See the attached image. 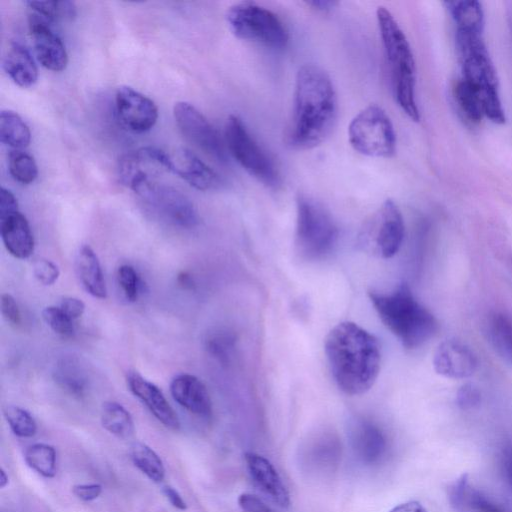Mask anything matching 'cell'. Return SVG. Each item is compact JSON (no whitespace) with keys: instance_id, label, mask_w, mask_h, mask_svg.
<instances>
[{"instance_id":"cell-1","label":"cell","mask_w":512,"mask_h":512,"mask_svg":"<svg viewBox=\"0 0 512 512\" xmlns=\"http://www.w3.org/2000/svg\"><path fill=\"white\" fill-rule=\"evenodd\" d=\"M337 109V95L329 75L317 65L300 67L295 79L290 146L306 150L321 144L334 127Z\"/></svg>"},{"instance_id":"cell-2","label":"cell","mask_w":512,"mask_h":512,"mask_svg":"<svg viewBox=\"0 0 512 512\" xmlns=\"http://www.w3.org/2000/svg\"><path fill=\"white\" fill-rule=\"evenodd\" d=\"M325 354L332 376L347 395H361L375 383L381 363L379 342L353 322L337 324L325 339Z\"/></svg>"},{"instance_id":"cell-3","label":"cell","mask_w":512,"mask_h":512,"mask_svg":"<svg viewBox=\"0 0 512 512\" xmlns=\"http://www.w3.org/2000/svg\"><path fill=\"white\" fill-rule=\"evenodd\" d=\"M368 296L381 321L405 348H418L436 333V318L415 298L406 283L391 293L369 291Z\"/></svg>"},{"instance_id":"cell-4","label":"cell","mask_w":512,"mask_h":512,"mask_svg":"<svg viewBox=\"0 0 512 512\" xmlns=\"http://www.w3.org/2000/svg\"><path fill=\"white\" fill-rule=\"evenodd\" d=\"M376 19L395 101L411 120L419 121L415 95L416 65L409 41L387 8L378 7Z\"/></svg>"},{"instance_id":"cell-5","label":"cell","mask_w":512,"mask_h":512,"mask_svg":"<svg viewBox=\"0 0 512 512\" xmlns=\"http://www.w3.org/2000/svg\"><path fill=\"white\" fill-rule=\"evenodd\" d=\"M456 48L462 79L476 92L484 117L495 124L506 117L499 95L497 74L483 39V33L456 29Z\"/></svg>"},{"instance_id":"cell-6","label":"cell","mask_w":512,"mask_h":512,"mask_svg":"<svg viewBox=\"0 0 512 512\" xmlns=\"http://www.w3.org/2000/svg\"><path fill=\"white\" fill-rule=\"evenodd\" d=\"M296 211L297 253L306 260H318L328 255L338 239V227L330 212L306 195L297 197Z\"/></svg>"},{"instance_id":"cell-7","label":"cell","mask_w":512,"mask_h":512,"mask_svg":"<svg viewBox=\"0 0 512 512\" xmlns=\"http://www.w3.org/2000/svg\"><path fill=\"white\" fill-rule=\"evenodd\" d=\"M226 19L232 33L240 39L274 50H282L288 44L289 34L283 22L274 12L258 3H236L228 9Z\"/></svg>"},{"instance_id":"cell-8","label":"cell","mask_w":512,"mask_h":512,"mask_svg":"<svg viewBox=\"0 0 512 512\" xmlns=\"http://www.w3.org/2000/svg\"><path fill=\"white\" fill-rule=\"evenodd\" d=\"M348 139L358 153L389 158L396 151V134L387 113L378 105H369L351 120Z\"/></svg>"},{"instance_id":"cell-9","label":"cell","mask_w":512,"mask_h":512,"mask_svg":"<svg viewBox=\"0 0 512 512\" xmlns=\"http://www.w3.org/2000/svg\"><path fill=\"white\" fill-rule=\"evenodd\" d=\"M224 135L230 154L245 171L268 187L279 185L280 176L273 161L238 116L227 118Z\"/></svg>"},{"instance_id":"cell-10","label":"cell","mask_w":512,"mask_h":512,"mask_svg":"<svg viewBox=\"0 0 512 512\" xmlns=\"http://www.w3.org/2000/svg\"><path fill=\"white\" fill-rule=\"evenodd\" d=\"M134 192L153 214L173 226L191 229L199 223L194 204L174 187L148 180Z\"/></svg>"},{"instance_id":"cell-11","label":"cell","mask_w":512,"mask_h":512,"mask_svg":"<svg viewBox=\"0 0 512 512\" xmlns=\"http://www.w3.org/2000/svg\"><path fill=\"white\" fill-rule=\"evenodd\" d=\"M404 232L400 209L393 200L387 199L365 224L360 237L364 244L372 246L375 253L388 259L400 249Z\"/></svg>"},{"instance_id":"cell-12","label":"cell","mask_w":512,"mask_h":512,"mask_svg":"<svg viewBox=\"0 0 512 512\" xmlns=\"http://www.w3.org/2000/svg\"><path fill=\"white\" fill-rule=\"evenodd\" d=\"M173 116L183 136L219 162L227 161L224 142L209 120L192 104L179 101L174 104Z\"/></svg>"},{"instance_id":"cell-13","label":"cell","mask_w":512,"mask_h":512,"mask_svg":"<svg viewBox=\"0 0 512 512\" xmlns=\"http://www.w3.org/2000/svg\"><path fill=\"white\" fill-rule=\"evenodd\" d=\"M170 154L156 147H142L123 155L118 163L120 181L133 192L156 174L171 172Z\"/></svg>"},{"instance_id":"cell-14","label":"cell","mask_w":512,"mask_h":512,"mask_svg":"<svg viewBox=\"0 0 512 512\" xmlns=\"http://www.w3.org/2000/svg\"><path fill=\"white\" fill-rule=\"evenodd\" d=\"M115 106L121 124L134 133H145L157 122L158 108L154 101L132 87L117 89Z\"/></svg>"},{"instance_id":"cell-15","label":"cell","mask_w":512,"mask_h":512,"mask_svg":"<svg viewBox=\"0 0 512 512\" xmlns=\"http://www.w3.org/2000/svg\"><path fill=\"white\" fill-rule=\"evenodd\" d=\"M51 22L41 15L30 12L29 31L40 64L48 70L59 72L68 64V54L60 37L51 29Z\"/></svg>"},{"instance_id":"cell-16","label":"cell","mask_w":512,"mask_h":512,"mask_svg":"<svg viewBox=\"0 0 512 512\" xmlns=\"http://www.w3.org/2000/svg\"><path fill=\"white\" fill-rule=\"evenodd\" d=\"M478 361L473 351L460 341L447 339L438 345L433 366L437 374L450 379H465L474 374Z\"/></svg>"},{"instance_id":"cell-17","label":"cell","mask_w":512,"mask_h":512,"mask_svg":"<svg viewBox=\"0 0 512 512\" xmlns=\"http://www.w3.org/2000/svg\"><path fill=\"white\" fill-rule=\"evenodd\" d=\"M126 380L132 394L144 403L159 422L170 430L177 431L180 428L176 412L155 384L135 371H130Z\"/></svg>"},{"instance_id":"cell-18","label":"cell","mask_w":512,"mask_h":512,"mask_svg":"<svg viewBox=\"0 0 512 512\" xmlns=\"http://www.w3.org/2000/svg\"><path fill=\"white\" fill-rule=\"evenodd\" d=\"M171 172L177 174L197 190L209 191L222 186L221 177L189 149H178L170 154Z\"/></svg>"},{"instance_id":"cell-19","label":"cell","mask_w":512,"mask_h":512,"mask_svg":"<svg viewBox=\"0 0 512 512\" xmlns=\"http://www.w3.org/2000/svg\"><path fill=\"white\" fill-rule=\"evenodd\" d=\"M244 457L247 470L256 486L278 506L288 507L289 493L271 462L254 452H247Z\"/></svg>"},{"instance_id":"cell-20","label":"cell","mask_w":512,"mask_h":512,"mask_svg":"<svg viewBox=\"0 0 512 512\" xmlns=\"http://www.w3.org/2000/svg\"><path fill=\"white\" fill-rule=\"evenodd\" d=\"M173 399L187 411L201 417L212 413V402L206 386L191 374L177 375L170 384Z\"/></svg>"},{"instance_id":"cell-21","label":"cell","mask_w":512,"mask_h":512,"mask_svg":"<svg viewBox=\"0 0 512 512\" xmlns=\"http://www.w3.org/2000/svg\"><path fill=\"white\" fill-rule=\"evenodd\" d=\"M0 232L6 250L15 258H29L34 238L28 220L21 212L0 219Z\"/></svg>"},{"instance_id":"cell-22","label":"cell","mask_w":512,"mask_h":512,"mask_svg":"<svg viewBox=\"0 0 512 512\" xmlns=\"http://www.w3.org/2000/svg\"><path fill=\"white\" fill-rule=\"evenodd\" d=\"M351 444L357 458L365 464H374L384 455L386 438L375 424L359 420L351 429Z\"/></svg>"},{"instance_id":"cell-23","label":"cell","mask_w":512,"mask_h":512,"mask_svg":"<svg viewBox=\"0 0 512 512\" xmlns=\"http://www.w3.org/2000/svg\"><path fill=\"white\" fill-rule=\"evenodd\" d=\"M448 500L458 512H504L497 503L471 485L467 474L461 475L449 486Z\"/></svg>"},{"instance_id":"cell-24","label":"cell","mask_w":512,"mask_h":512,"mask_svg":"<svg viewBox=\"0 0 512 512\" xmlns=\"http://www.w3.org/2000/svg\"><path fill=\"white\" fill-rule=\"evenodd\" d=\"M3 68L9 78L19 87L29 88L38 79V69L30 51L18 42H13L3 58Z\"/></svg>"},{"instance_id":"cell-25","label":"cell","mask_w":512,"mask_h":512,"mask_svg":"<svg viewBox=\"0 0 512 512\" xmlns=\"http://www.w3.org/2000/svg\"><path fill=\"white\" fill-rule=\"evenodd\" d=\"M56 384L74 397H83L89 386L87 370L81 360L72 355L60 358L54 366Z\"/></svg>"},{"instance_id":"cell-26","label":"cell","mask_w":512,"mask_h":512,"mask_svg":"<svg viewBox=\"0 0 512 512\" xmlns=\"http://www.w3.org/2000/svg\"><path fill=\"white\" fill-rule=\"evenodd\" d=\"M75 267L85 290L93 297L106 298L107 288L101 265L96 253L89 245H83L79 249Z\"/></svg>"},{"instance_id":"cell-27","label":"cell","mask_w":512,"mask_h":512,"mask_svg":"<svg viewBox=\"0 0 512 512\" xmlns=\"http://www.w3.org/2000/svg\"><path fill=\"white\" fill-rule=\"evenodd\" d=\"M453 18L456 29L483 33L484 11L482 5L474 0H455L444 2Z\"/></svg>"},{"instance_id":"cell-28","label":"cell","mask_w":512,"mask_h":512,"mask_svg":"<svg viewBox=\"0 0 512 512\" xmlns=\"http://www.w3.org/2000/svg\"><path fill=\"white\" fill-rule=\"evenodd\" d=\"M0 140L4 145L17 150L30 144V129L15 111L7 109L0 112Z\"/></svg>"},{"instance_id":"cell-29","label":"cell","mask_w":512,"mask_h":512,"mask_svg":"<svg viewBox=\"0 0 512 512\" xmlns=\"http://www.w3.org/2000/svg\"><path fill=\"white\" fill-rule=\"evenodd\" d=\"M100 419L103 428L120 439H129L134 435L135 426L131 414L117 402H104Z\"/></svg>"},{"instance_id":"cell-30","label":"cell","mask_w":512,"mask_h":512,"mask_svg":"<svg viewBox=\"0 0 512 512\" xmlns=\"http://www.w3.org/2000/svg\"><path fill=\"white\" fill-rule=\"evenodd\" d=\"M486 332L496 353L512 366V319L496 313L489 318Z\"/></svg>"},{"instance_id":"cell-31","label":"cell","mask_w":512,"mask_h":512,"mask_svg":"<svg viewBox=\"0 0 512 512\" xmlns=\"http://www.w3.org/2000/svg\"><path fill=\"white\" fill-rule=\"evenodd\" d=\"M130 457L135 465L148 479L160 483L165 478V468L161 458L148 445L134 442L130 447Z\"/></svg>"},{"instance_id":"cell-32","label":"cell","mask_w":512,"mask_h":512,"mask_svg":"<svg viewBox=\"0 0 512 512\" xmlns=\"http://www.w3.org/2000/svg\"><path fill=\"white\" fill-rule=\"evenodd\" d=\"M26 464L45 478H52L56 474L55 448L45 443L30 445L24 453Z\"/></svg>"},{"instance_id":"cell-33","label":"cell","mask_w":512,"mask_h":512,"mask_svg":"<svg viewBox=\"0 0 512 512\" xmlns=\"http://www.w3.org/2000/svg\"><path fill=\"white\" fill-rule=\"evenodd\" d=\"M25 4L32 12H35L49 22L53 23L58 20H73L77 15L75 3L68 0L63 1H36L29 0Z\"/></svg>"},{"instance_id":"cell-34","label":"cell","mask_w":512,"mask_h":512,"mask_svg":"<svg viewBox=\"0 0 512 512\" xmlns=\"http://www.w3.org/2000/svg\"><path fill=\"white\" fill-rule=\"evenodd\" d=\"M8 168L14 180L21 184H30L38 176L35 159L23 150L12 149L8 156Z\"/></svg>"},{"instance_id":"cell-35","label":"cell","mask_w":512,"mask_h":512,"mask_svg":"<svg viewBox=\"0 0 512 512\" xmlns=\"http://www.w3.org/2000/svg\"><path fill=\"white\" fill-rule=\"evenodd\" d=\"M455 99L466 118L474 123L484 117L480 100L473 88L462 78L456 83Z\"/></svg>"},{"instance_id":"cell-36","label":"cell","mask_w":512,"mask_h":512,"mask_svg":"<svg viewBox=\"0 0 512 512\" xmlns=\"http://www.w3.org/2000/svg\"><path fill=\"white\" fill-rule=\"evenodd\" d=\"M3 414L10 429L16 436L29 438L36 434V421L24 408L8 405L4 408Z\"/></svg>"},{"instance_id":"cell-37","label":"cell","mask_w":512,"mask_h":512,"mask_svg":"<svg viewBox=\"0 0 512 512\" xmlns=\"http://www.w3.org/2000/svg\"><path fill=\"white\" fill-rule=\"evenodd\" d=\"M44 322L58 335L71 337L74 334V320L58 306H48L42 311Z\"/></svg>"},{"instance_id":"cell-38","label":"cell","mask_w":512,"mask_h":512,"mask_svg":"<svg viewBox=\"0 0 512 512\" xmlns=\"http://www.w3.org/2000/svg\"><path fill=\"white\" fill-rule=\"evenodd\" d=\"M117 282L128 301L135 302L138 299L141 282L134 267L121 265L117 270Z\"/></svg>"},{"instance_id":"cell-39","label":"cell","mask_w":512,"mask_h":512,"mask_svg":"<svg viewBox=\"0 0 512 512\" xmlns=\"http://www.w3.org/2000/svg\"><path fill=\"white\" fill-rule=\"evenodd\" d=\"M206 350L210 355L221 362L228 359L230 349L232 348V338L229 334L222 331L210 334L205 340Z\"/></svg>"},{"instance_id":"cell-40","label":"cell","mask_w":512,"mask_h":512,"mask_svg":"<svg viewBox=\"0 0 512 512\" xmlns=\"http://www.w3.org/2000/svg\"><path fill=\"white\" fill-rule=\"evenodd\" d=\"M33 273L38 282L45 286L53 285L60 276L58 266L45 258H39L34 262Z\"/></svg>"},{"instance_id":"cell-41","label":"cell","mask_w":512,"mask_h":512,"mask_svg":"<svg viewBox=\"0 0 512 512\" xmlns=\"http://www.w3.org/2000/svg\"><path fill=\"white\" fill-rule=\"evenodd\" d=\"M480 400L479 390L471 383L462 385L457 391L456 403L461 409H472L480 403Z\"/></svg>"},{"instance_id":"cell-42","label":"cell","mask_w":512,"mask_h":512,"mask_svg":"<svg viewBox=\"0 0 512 512\" xmlns=\"http://www.w3.org/2000/svg\"><path fill=\"white\" fill-rule=\"evenodd\" d=\"M1 312L3 317L7 322L14 326H18L21 324V312L19 306L10 294H2L1 295Z\"/></svg>"},{"instance_id":"cell-43","label":"cell","mask_w":512,"mask_h":512,"mask_svg":"<svg viewBox=\"0 0 512 512\" xmlns=\"http://www.w3.org/2000/svg\"><path fill=\"white\" fill-rule=\"evenodd\" d=\"M238 505L243 512H274L260 498L250 493L238 497Z\"/></svg>"},{"instance_id":"cell-44","label":"cell","mask_w":512,"mask_h":512,"mask_svg":"<svg viewBox=\"0 0 512 512\" xmlns=\"http://www.w3.org/2000/svg\"><path fill=\"white\" fill-rule=\"evenodd\" d=\"M499 465L505 483L512 490V444L505 445L501 450Z\"/></svg>"},{"instance_id":"cell-45","label":"cell","mask_w":512,"mask_h":512,"mask_svg":"<svg viewBox=\"0 0 512 512\" xmlns=\"http://www.w3.org/2000/svg\"><path fill=\"white\" fill-rule=\"evenodd\" d=\"M18 201L14 194L5 187L0 188V219L18 212Z\"/></svg>"},{"instance_id":"cell-46","label":"cell","mask_w":512,"mask_h":512,"mask_svg":"<svg viewBox=\"0 0 512 512\" xmlns=\"http://www.w3.org/2000/svg\"><path fill=\"white\" fill-rule=\"evenodd\" d=\"M72 492L78 499L89 502L100 496L102 493V486L98 483L77 484L72 487Z\"/></svg>"},{"instance_id":"cell-47","label":"cell","mask_w":512,"mask_h":512,"mask_svg":"<svg viewBox=\"0 0 512 512\" xmlns=\"http://www.w3.org/2000/svg\"><path fill=\"white\" fill-rule=\"evenodd\" d=\"M59 307L64 311V313L69 316L72 320H76L80 318L85 311V304L81 299L76 297H64Z\"/></svg>"},{"instance_id":"cell-48","label":"cell","mask_w":512,"mask_h":512,"mask_svg":"<svg viewBox=\"0 0 512 512\" xmlns=\"http://www.w3.org/2000/svg\"><path fill=\"white\" fill-rule=\"evenodd\" d=\"M162 492H163L164 496L166 497V499L170 502V504L174 508L181 510V511H185L187 509L186 502L181 497L179 492L177 490H175L173 487L163 486Z\"/></svg>"},{"instance_id":"cell-49","label":"cell","mask_w":512,"mask_h":512,"mask_svg":"<svg viewBox=\"0 0 512 512\" xmlns=\"http://www.w3.org/2000/svg\"><path fill=\"white\" fill-rule=\"evenodd\" d=\"M388 512H427L425 507L418 501L401 503Z\"/></svg>"},{"instance_id":"cell-50","label":"cell","mask_w":512,"mask_h":512,"mask_svg":"<svg viewBox=\"0 0 512 512\" xmlns=\"http://www.w3.org/2000/svg\"><path fill=\"white\" fill-rule=\"evenodd\" d=\"M338 4L336 1H328V0H313L307 2V5L311 6L313 9L326 12L330 11Z\"/></svg>"},{"instance_id":"cell-51","label":"cell","mask_w":512,"mask_h":512,"mask_svg":"<svg viewBox=\"0 0 512 512\" xmlns=\"http://www.w3.org/2000/svg\"><path fill=\"white\" fill-rule=\"evenodd\" d=\"M178 282L182 284L184 287H191L192 286V279L187 273H182L178 277Z\"/></svg>"},{"instance_id":"cell-52","label":"cell","mask_w":512,"mask_h":512,"mask_svg":"<svg viewBox=\"0 0 512 512\" xmlns=\"http://www.w3.org/2000/svg\"><path fill=\"white\" fill-rule=\"evenodd\" d=\"M8 484V475L3 468L0 469V488H4Z\"/></svg>"}]
</instances>
